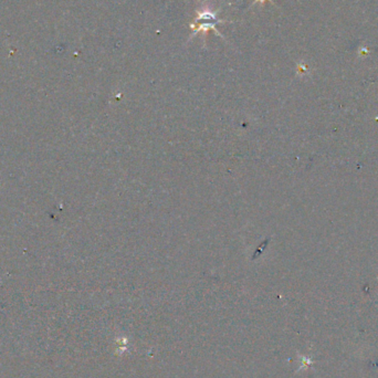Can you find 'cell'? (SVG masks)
<instances>
[{"label": "cell", "mask_w": 378, "mask_h": 378, "mask_svg": "<svg viewBox=\"0 0 378 378\" xmlns=\"http://www.w3.org/2000/svg\"><path fill=\"white\" fill-rule=\"evenodd\" d=\"M258 1H261V2H262V1H264V0H258Z\"/></svg>", "instance_id": "obj_2"}, {"label": "cell", "mask_w": 378, "mask_h": 378, "mask_svg": "<svg viewBox=\"0 0 378 378\" xmlns=\"http://www.w3.org/2000/svg\"><path fill=\"white\" fill-rule=\"evenodd\" d=\"M219 22V20L214 17V15L212 13H208V11H205V13L200 14L197 17L196 21H195L194 25L192 26L193 29L196 28V31L195 33H206L209 29H214L216 30V25Z\"/></svg>", "instance_id": "obj_1"}]
</instances>
